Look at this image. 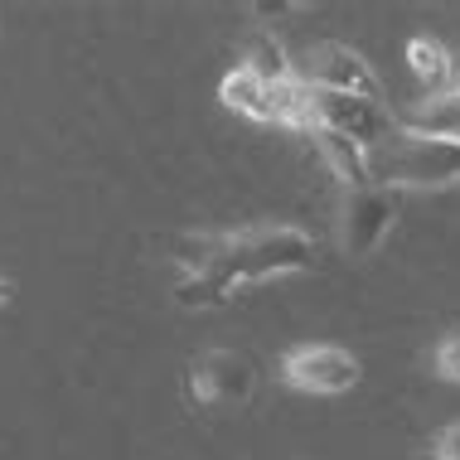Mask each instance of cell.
Wrapping results in <instances>:
<instances>
[{"label": "cell", "mask_w": 460, "mask_h": 460, "mask_svg": "<svg viewBox=\"0 0 460 460\" xmlns=\"http://www.w3.org/2000/svg\"><path fill=\"white\" fill-rule=\"evenodd\" d=\"M315 117L325 131L364 146L368 155L383 151L397 136V121H393L388 102H364V97H344V93H315Z\"/></svg>", "instance_id": "6"}, {"label": "cell", "mask_w": 460, "mask_h": 460, "mask_svg": "<svg viewBox=\"0 0 460 460\" xmlns=\"http://www.w3.org/2000/svg\"><path fill=\"white\" fill-rule=\"evenodd\" d=\"M296 78L310 83L315 93H344V97H364V102H383V83L373 73V64L354 44H340V40L310 44L301 64H296Z\"/></svg>", "instance_id": "3"}, {"label": "cell", "mask_w": 460, "mask_h": 460, "mask_svg": "<svg viewBox=\"0 0 460 460\" xmlns=\"http://www.w3.org/2000/svg\"><path fill=\"white\" fill-rule=\"evenodd\" d=\"M243 68L257 73L262 83H281V78H291V73H296L291 54L277 44V34H271V30H252V34H247V44H243Z\"/></svg>", "instance_id": "14"}, {"label": "cell", "mask_w": 460, "mask_h": 460, "mask_svg": "<svg viewBox=\"0 0 460 460\" xmlns=\"http://www.w3.org/2000/svg\"><path fill=\"white\" fill-rule=\"evenodd\" d=\"M402 136H427V141H460V93L421 97L417 107L393 111Z\"/></svg>", "instance_id": "9"}, {"label": "cell", "mask_w": 460, "mask_h": 460, "mask_svg": "<svg viewBox=\"0 0 460 460\" xmlns=\"http://www.w3.org/2000/svg\"><path fill=\"white\" fill-rule=\"evenodd\" d=\"M397 223V194L373 184V190H354L340 208V243L349 257H368L373 247H383V238Z\"/></svg>", "instance_id": "7"}, {"label": "cell", "mask_w": 460, "mask_h": 460, "mask_svg": "<svg viewBox=\"0 0 460 460\" xmlns=\"http://www.w3.org/2000/svg\"><path fill=\"white\" fill-rule=\"evenodd\" d=\"M310 141H315V155L325 160V170L334 180L344 184V190H373V155L364 151V146H354V141H344V136H334L325 127H315L310 131Z\"/></svg>", "instance_id": "8"}, {"label": "cell", "mask_w": 460, "mask_h": 460, "mask_svg": "<svg viewBox=\"0 0 460 460\" xmlns=\"http://www.w3.org/2000/svg\"><path fill=\"white\" fill-rule=\"evenodd\" d=\"M223 252H228V233H180L170 257L184 277H214Z\"/></svg>", "instance_id": "13"}, {"label": "cell", "mask_w": 460, "mask_h": 460, "mask_svg": "<svg viewBox=\"0 0 460 460\" xmlns=\"http://www.w3.org/2000/svg\"><path fill=\"white\" fill-rule=\"evenodd\" d=\"M257 397V364L243 349H204L190 364V402L247 407Z\"/></svg>", "instance_id": "4"}, {"label": "cell", "mask_w": 460, "mask_h": 460, "mask_svg": "<svg viewBox=\"0 0 460 460\" xmlns=\"http://www.w3.org/2000/svg\"><path fill=\"white\" fill-rule=\"evenodd\" d=\"M218 102L228 107V111H238V117H247V121H262V127H271L267 83L257 78V73H247L243 64L223 73V83H218Z\"/></svg>", "instance_id": "12"}, {"label": "cell", "mask_w": 460, "mask_h": 460, "mask_svg": "<svg viewBox=\"0 0 460 460\" xmlns=\"http://www.w3.org/2000/svg\"><path fill=\"white\" fill-rule=\"evenodd\" d=\"M437 460H460V421L437 437Z\"/></svg>", "instance_id": "17"}, {"label": "cell", "mask_w": 460, "mask_h": 460, "mask_svg": "<svg viewBox=\"0 0 460 460\" xmlns=\"http://www.w3.org/2000/svg\"><path fill=\"white\" fill-rule=\"evenodd\" d=\"M281 378L301 393H349L364 378L358 354H349L344 344H296L281 358Z\"/></svg>", "instance_id": "5"}, {"label": "cell", "mask_w": 460, "mask_h": 460, "mask_svg": "<svg viewBox=\"0 0 460 460\" xmlns=\"http://www.w3.org/2000/svg\"><path fill=\"white\" fill-rule=\"evenodd\" d=\"M267 107H271V127H291V131H301L310 136L320 127V117H315V88L310 83H301L291 73V78H281V83H267Z\"/></svg>", "instance_id": "10"}, {"label": "cell", "mask_w": 460, "mask_h": 460, "mask_svg": "<svg viewBox=\"0 0 460 460\" xmlns=\"http://www.w3.org/2000/svg\"><path fill=\"white\" fill-rule=\"evenodd\" d=\"M373 184L383 190H456L460 141H427L397 131L383 151H373Z\"/></svg>", "instance_id": "2"}, {"label": "cell", "mask_w": 460, "mask_h": 460, "mask_svg": "<svg viewBox=\"0 0 460 460\" xmlns=\"http://www.w3.org/2000/svg\"><path fill=\"white\" fill-rule=\"evenodd\" d=\"M437 373L446 383H460V334H446L437 344Z\"/></svg>", "instance_id": "16"}, {"label": "cell", "mask_w": 460, "mask_h": 460, "mask_svg": "<svg viewBox=\"0 0 460 460\" xmlns=\"http://www.w3.org/2000/svg\"><path fill=\"white\" fill-rule=\"evenodd\" d=\"M407 68L412 78L427 88V97H441V93H456V78H460V64L446 54V44H437L431 34H417L407 44Z\"/></svg>", "instance_id": "11"}, {"label": "cell", "mask_w": 460, "mask_h": 460, "mask_svg": "<svg viewBox=\"0 0 460 460\" xmlns=\"http://www.w3.org/2000/svg\"><path fill=\"white\" fill-rule=\"evenodd\" d=\"M5 301H10V281L0 277V305H5Z\"/></svg>", "instance_id": "19"}, {"label": "cell", "mask_w": 460, "mask_h": 460, "mask_svg": "<svg viewBox=\"0 0 460 460\" xmlns=\"http://www.w3.org/2000/svg\"><path fill=\"white\" fill-rule=\"evenodd\" d=\"M291 10H301V5H286V0L271 5V0H267V5H257V15H262V20H281V15H291Z\"/></svg>", "instance_id": "18"}, {"label": "cell", "mask_w": 460, "mask_h": 460, "mask_svg": "<svg viewBox=\"0 0 460 460\" xmlns=\"http://www.w3.org/2000/svg\"><path fill=\"white\" fill-rule=\"evenodd\" d=\"M315 267V243L305 238L291 223H262V228H243L228 233V252L214 277H223L233 291L271 277H291V271H310Z\"/></svg>", "instance_id": "1"}, {"label": "cell", "mask_w": 460, "mask_h": 460, "mask_svg": "<svg viewBox=\"0 0 460 460\" xmlns=\"http://www.w3.org/2000/svg\"><path fill=\"white\" fill-rule=\"evenodd\" d=\"M233 286L223 277H180L175 286V305L180 310H228L233 305Z\"/></svg>", "instance_id": "15"}]
</instances>
